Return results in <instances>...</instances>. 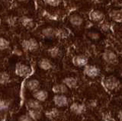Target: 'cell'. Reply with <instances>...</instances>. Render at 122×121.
Here are the masks:
<instances>
[{
    "label": "cell",
    "instance_id": "6da1fadb",
    "mask_svg": "<svg viewBox=\"0 0 122 121\" xmlns=\"http://www.w3.org/2000/svg\"><path fill=\"white\" fill-rule=\"evenodd\" d=\"M121 82L117 77L115 75H111L108 76H106L103 79V85L105 88L108 91H113L117 88L120 86Z\"/></svg>",
    "mask_w": 122,
    "mask_h": 121
},
{
    "label": "cell",
    "instance_id": "7a4b0ae2",
    "mask_svg": "<svg viewBox=\"0 0 122 121\" xmlns=\"http://www.w3.org/2000/svg\"><path fill=\"white\" fill-rule=\"evenodd\" d=\"M15 73L16 75L22 78H27L31 75L32 69L30 66L22 63H18L16 64L15 68Z\"/></svg>",
    "mask_w": 122,
    "mask_h": 121
},
{
    "label": "cell",
    "instance_id": "3957f363",
    "mask_svg": "<svg viewBox=\"0 0 122 121\" xmlns=\"http://www.w3.org/2000/svg\"><path fill=\"white\" fill-rule=\"evenodd\" d=\"M21 48L25 52H35L40 47V44L34 38H28L21 42Z\"/></svg>",
    "mask_w": 122,
    "mask_h": 121
},
{
    "label": "cell",
    "instance_id": "277c9868",
    "mask_svg": "<svg viewBox=\"0 0 122 121\" xmlns=\"http://www.w3.org/2000/svg\"><path fill=\"white\" fill-rule=\"evenodd\" d=\"M102 56V59L109 65H116L119 61L117 54L114 50H110V49H107L103 52Z\"/></svg>",
    "mask_w": 122,
    "mask_h": 121
},
{
    "label": "cell",
    "instance_id": "5b68a950",
    "mask_svg": "<svg viewBox=\"0 0 122 121\" xmlns=\"http://www.w3.org/2000/svg\"><path fill=\"white\" fill-rule=\"evenodd\" d=\"M83 73L88 78H95L100 75V69L96 66L87 64L86 66L83 67Z\"/></svg>",
    "mask_w": 122,
    "mask_h": 121
},
{
    "label": "cell",
    "instance_id": "8992f818",
    "mask_svg": "<svg viewBox=\"0 0 122 121\" xmlns=\"http://www.w3.org/2000/svg\"><path fill=\"white\" fill-rule=\"evenodd\" d=\"M89 19L94 22V23L100 24L105 20V15L102 11L98 9H93L92 10L89 14Z\"/></svg>",
    "mask_w": 122,
    "mask_h": 121
},
{
    "label": "cell",
    "instance_id": "52a82bcc",
    "mask_svg": "<svg viewBox=\"0 0 122 121\" xmlns=\"http://www.w3.org/2000/svg\"><path fill=\"white\" fill-rule=\"evenodd\" d=\"M69 22L73 27L79 28L84 24V18L78 13H72L69 17Z\"/></svg>",
    "mask_w": 122,
    "mask_h": 121
},
{
    "label": "cell",
    "instance_id": "ba28073f",
    "mask_svg": "<svg viewBox=\"0 0 122 121\" xmlns=\"http://www.w3.org/2000/svg\"><path fill=\"white\" fill-rule=\"evenodd\" d=\"M53 101L57 107H64L69 104V99L66 94H55L53 97Z\"/></svg>",
    "mask_w": 122,
    "mask_h": 121
},
{
    "label": "cell",
    "instance_id": "9c48e42d",
    "mask_svg": "<svg viewBox=\"0 0 122 121\" xmlns=\"http://www.w3.org/2000/svg\"><path fill=\"white\" fill-rule=\"evenodd\" d=\"M88 62H89V59H88V57L85 55L82 54H79V55H76L74 56L72 59V64L76 66V67H84L86 66Z\"/></svg>",
    "mask_w": 122,
    "mask_h": 121
},
{
    "label": "cell",
    "instance_id": "30bf717a",
    "mask_svg": "<svg viewBox=\"0 0 122 121\" xmlns=\"http://www.w3.org/2000/svg\"><path fill=\"white\" fill-rule=\"evenodd\" d=\"M86 109V105L85 104L77 103V102L72 103L70 107V111L76 115H82L85 113Z\"/></svg>",
    "mask_w": 122,
    "mask_h": 121
},
{
    "label": "cell",
    "instance_id": "8fae6325",
    "mask_svg": "<svg viewBox=\"0 0 122 121\" xmlns=\"http://www.w3.org/2000/svg\"><path fill=\"white\" fill-rule=\"evenodd\" d=\"M41 83L37 78H30L28 79L25 82V88L28 91L34 92L40 88Z\"/></svg>",
    "mask_w": 122,
    "mask_h": 121
},
{
    "label": "cell",
    "instance_id": "7c38bea8",
    "mask_svg": "<svg viewBox=\"0 0 122 121\" xmlns=\"http://www.w3.org/2000/svg\"><path fill=\"white\" fill-rule=\"evenodd\" d=\"M41 34L45 38H54V37H56V28L52 27V26H46V27L41 29Z\"/></svg>",
    "mask_w": 122,
    "mask_h": 121
},
{
    "label": "cell",
    "instance_id": "4fadbf2b",
    "mask_svg": "<svg viewBox=\"0 0 122 121\" xmlns=\"http://www.w3.org/2000/svg\"><path fill=\"white\" fill-rule=\"evenodd\" d=\"M62 83L66 85L69 89H74L78 86L77 78L73 76H67L63 78Z\"/></svg>",
    "mask_w": 122,
    "mask_h": 121
},
{
    "label": "cell",
    "instance_id": "5bb4252c",
    "mask_svg": "<svg viewBox=\"0 0 122 121\" xmlns=\"http://www.w3.org/2000/svg\"><path fill=\"white\" fill-rule=\"evenodd\" d=\"M33 97L40 102H44L48 98V92L43 89H37L33 92Z\"/></svg>",
    "mask_w": 122,
    "mask_h": 121
},
{
    "label": "cell",
    "instance_id": "9a60e30c",
    "mask_svg": "<svg viewBox=\"0 0 122 121\" xmlns=\"http://www.w3.org/2000/svg\"><path fill=\"white\" fill-rule=\"evenodd\" d=\"M19 22L24 28L27 29H32L35 27V22L31 18L28 16H22L19 18Z\"/></svg>",
    "mask_w": 122,
    "mask_h": 121
},
{
    "label": "cell",
    "instance_id": "2e32d148",
    "mask_svg": "<svg viewBox=\"0 0 122 121\" xmlns=\"http://www.w3.org/2000/svg\"><path fill=\"white\" fill-rule=\"evenodd\" d=\"M52 92L55 94H66L69 92V88L63 83L55 84L52 87Z\"/></svg>",
    "mask_w": 122,
    "mask_h": 121
},
{
    "label": "cell",
    "instance_id": "e0dca14e",
    "mask_svg": "<svg viewBox=\"0 0 122 121\" xmlns=\"http://www.w3.org/2000/svg\"><path fill=\"white\" fill-rule=\"evenodd\" d=\"M26 106L28 109H34V110H41L43 111V105L41 102L37 101L34 98H30L26 101Z\"/></svg>",
    "mask_w": 122,
    "mask_h": 121
},
{
    "label": "cell",
    "instance_id": "ac0fdd59",
    "mask_svg": "<svg viewBox=\"0 0 122 121\" xmlns=\"http://www.w3.org/2000/svg\"><path fill=\"white\" fill-rule=\"evenodd\" d=\"M109 18L112 21L122 23V11L120 9H112L108 13Z\"/></svg>",
    "mask_w": 122,
    "mask_h": 121
},
{
    "label": "cell",
    "instance_id": "d6986e66",
    "mask_svg": "<svg viewBox=\"0 0 122 121\" xmlns=\"http://www.w3.org/2000/svg\"><path fill=\"white\" fill-rule=\"evenodd\" d=\"M38 67L44 71H49L53 69V64L51 62V60L47 58H42L37 63Z\"/></svg>",
    "mask_w": 122,
    "mask_h": 121
},
{
    "label": "cell",
    "instance_id": "ffe728a7",
    "mask_svg": "<svg viewBox=\"0 0 122 121\" xmlns=\"http://www.w3.org/2000/svg\"><path fill=\"white\" fill-rule=\"evenodd\" d=\"M28 115L34 121L39 120L42 117V111L41 110H34V109H28Z\"/></svg>",
    "mask_w": 122,
    "mask_h": 121
},
{
    "label": "cell",
    "instance_id": "44dd1931",
    "mask_svg": "<svg viewBox=\"0 0 122 121\" xmlns=\"http://www.w3.org/2000/svg\"><path fill=\"white\" fill-rule=\"evenodd\" d=\"M44 114L49 119H54L59 116L60 111L56 107H53L51 109H48L47 111H46Z\"/></svg>",
    "mask_w": 122,
    "mask_h": 121
},
{
    "label": "cell",
    "instance_id": "7402d4cb",
    "mask_svg": "<svg viewBox=\"0 0 122 121\" xmlns=\"http://www.w3.org/2000/svg\"><path fill=\"white\" fill-rule=\"evenodd\" d=\"M69 35L68 31L64 28H56V37L57 38H66Z\"/></svg>",
    "mask_w": 122,
    "mask_h": 121
},
{
    "label": "cell",
    "instance_id": "603a6c76",
    "mask_svg": "<svg viewBox=\"0 0 122 121\" xmlns=\"http://www.w3.org/2000/svg\"><path fill=\"white\" fill-rule=\"evenodd\" d=\"M47 53H48L50 57L55 59V58H57L60 56V48L57 47H53L51 48H50L47 50Z\"/></svg>",
    "mask_w": 122,
    "mask_h": 121
},
{
    "label": "cell",
    "instance_id": "cb8c5ba5",
    "mask_svg": "<svg viewBox=\"0 0 122 121\" xmlns=\"http://www.w3.org/2000/svg\"><path fill=\"white\" fill-rule=\"evenodd\" d=\"M10 80L9 74L5 71H0V85H6Z\"/></svg>",
    "mask_w": 122,
    "mask_h": 121
},
{
    "label": "cell",
    "instance_id": "d4e9b609",
    "mask_svg": "<svg viewBox=\"0 0 122 121\" xmlns=\"http://www.w3.org/2000/svg\"><path fill=\"white\" fill-rule=\"evenodd\" d=\"M88 37L92 41H97L101 38V34L97 31H89L87 33Z\"/></svg>",
    "mask_w": 122,
    "mask_h": 121
},
{
    "label": "cell",
    "instance_id": "484cf974",
    "mask_svg": "<svg viewBox=\"0 0 122 121\" xmlns=\"http://www.w3.org/2000/svg\"><path fill=\"white\" fill-rule=\"evenodd\" d=\"M10 43L6 38L0 37V50H6L9 48Z\"/></svg>",
    "mask_w": 122,
    "mask_h": 121
},
{
    "label": "cell",
    "instance_id": "4316f807",
    "mask_svg": "<svg viewBox=\"0 0 122 121\" xmlns=\"http://www.w3.org/2000/svg\"><path fill=\"white\" fill-rule=\"evenodd\" d=\"M99 28H100V29L103 32H106V33L111 31V30H112V26H111L110 23L105 21V20L99 24Z\"/></svg>",
    "mask_w": 122,
    "mask_h": 121
},
{
    "label": "cell",
    "instance_id": "83f0119b",
    "mask_svg": "<svg viewBox=\"0 0 122 121\" xmlns=\"http://www.w3.org/2000/svg\"><path fill=\"white\" fill-rule=\"evenodd\" d=\"M11 102L8 99H0V111H6L9 108Z\"/></svg>",
    "mask_w": 122,
    "mask_h": 121
},
{
    "label": "cell",
    "instance_id": "f1b7e54d",
    "mask_svg": "<svg viewBox=\"0 0 122 121\" xmlns=\"http://www.w3.org/2000/svg\"><path fill=\"white\" fill-rule=\"evenodd\" d=\"M44 2L46 5H47L51 7H57L62 3L63 0H44Z\"/></svg>",
    "mask_w": 122,
    "mask_h": 121
},
{
    "label": "cell",
    "instance_id": "f546056e",
    "mask_svg": "<svg viewBox=\"0 0 122 121\" xmlns=\"http://www.w3.org/2000/svg\"><path fill=\"white\" fill-rule=\"evenodd\" d=\"M18 121H34V120L28 115V113H26V114H22L19 116Z\"/></svg>",
    "mask_w": 122,
    "mask_h": 121
},
{
    "label": "cell",
    "instance_id": "4dcf8cb0",
    "mask_svg": "<svg viewBox=\"0 0 122 121\" xmlns=\"http://www.w3.org/2000/svg\"><path fill=\"white\" fill-rule=\"evenodd\" d=\"M117 116H118V119H119L121 121H122V111H120L119 113H118Z\"/></svg>",
    "mask_w": 122,
    "mask_h": 121
},
{
    "label": "cell",
    "instance_id": "1f68e13d",
    "mask_svg": "<svg viewBox=\"0 0 122 121\" xmlns=\"http://www.w3.org/2000/svg\"><path fill=\"white\" fill-rule=\"evenodd\" d=\"M17 1L19 2H28V0H17Z\"/></svg>",
    "mask_w": 122,
    "mask_h": 121
},
{
    "label": "cell",
    "instance_id": "d6a6232c",
    "mask_svg": "<svg viewBox=\"0 0 122 121\" xmlns=\"http://www.w3.org/2000/svg\"><path fill=\"white\" fill-rule=\"evenodd\" d=\"M70 121H74V120H70Z\"/></svg>",
    "mask_w": 122,
    "mask_h": 121
},
{
    "label": "cell",
    "instance_id": "836d02e7",
    "mask_svg": "<svg viewBox=\"0 0 122 121\" xmlns=\"http://www.w3.org/2000/svg\"><path fill=\"white\" fill-rule=\"evenodd\" d=\"M0 22H1V20H0Z\"/></svg>",
    "mask_w": 122,
    "mask_h": 121
}]
</instances>
